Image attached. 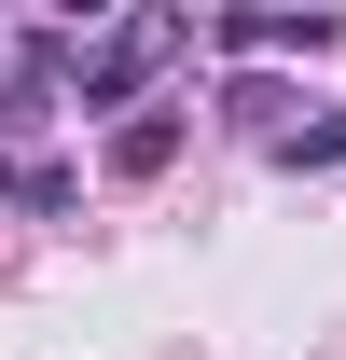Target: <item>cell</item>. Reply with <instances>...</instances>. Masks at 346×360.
I'll return each mask as SVG.
<instances>
[{
    "mask_svg": "<svg viewBox=\"0 0 346 360\" xmlns=\"http://www.w3.org/2000/svg\"><path fill=\"white\" fill-rule=\"evenodd\" d=\"M14 208H28V222H70V208H84V167H56V153H42V167L14 180Z\"/></svg>",
    "mask_w": 346,
    "mask_h": 360,
    "instance_id": "cell-4",
    "label": "cell"
},
{
    "mask_svg": "<svg viewBox=\"0 0 346 360\" xmlns=\"http://www.w3.org/2000/svg\"><path fill=\"white\" fill-rule=\"evenodd\" d=\"M167 153H180V111H139V125H111V167H125V180H153Z\"/></svg>",
    "mask_w": 346,
    "mask_h": 360,
    "instance_id": "cell-3",
    "label": "cell"
},
{
    "mask_svg": "<svg viewBox=\"0 0 346 360\" xmlns=\"http://www.w3.org/2000/svg\"><path fill=\"white\" fill-rule=\"evenodd\" d=\"M277 167H346V97L319 111V125H277Z\"/></svg>",
    "mask_w": 346,
    "mask_h": 360,
    "instance_id": "cell-5",
    "label": "cell"
},
{
    "mask_svg": "<svg viewBox=\"0 0 346 360\" xmlns=\"http://www.w3.org/2000/svg\"><path fill=\"white\" fill-rule=\"evenodd\" d=\"M208 42H222V56H319V42H333V14H222Z\"/></svg>",
    "mask_w": 346,
    "mask_h": 360,
    "instance_id": "cell-2",
    "label": "cell"
},
{
    "mask_svg": "<svg viewBox=\"0 0 346 360\" xmlns=\"http://www.w3.org/2000/svg\"><path fill=\"white\" fill-rule=\"evenodd\" d=\"M167 56H194V14H111V28H84L70 111H139V84H153Z\"/></svg>",
    "mask_w": 346,
    "mask_h": 360,
    "instance_id": "cell-1",
    "label": "cell"
}]
</instances>
